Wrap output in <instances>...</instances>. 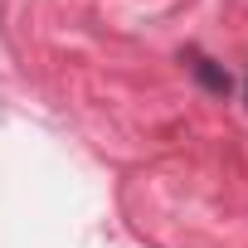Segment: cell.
Returning a JSON list of instances; mask_svg holds the SVG:
<instances>
[{
    "mask_svg": "<svg viewBox=\"0 0 248 248\" xmlns=\"http://www.w3.org/2000/svg\"><path fill=\"white\" fill-rule=\"evenodd\" d=\"M190 73H195V78H200V83H204L209 93H219V97L229 93V73H224V68L214 63V59H204V54H195V49H190Z\"/></svg>",
    "mask_w": 248,
    "mask_h": 248,
    "instance_id": "obj_1",
    "label": "cell"
}]
</instances>
